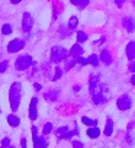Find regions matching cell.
<instances>
[{"label": "cell", "instance_id": "4dcf8cb0", "mask_svg": "<svg viewBox=\"0 0 135 148\" xmlns=\"http://www.w3.org/2000/svg\"><path fill=\"white\" fill-rule=\"evenodd\" d=\"M71 144H73V148H83V142L82 141L74 139V141H71Z\"/></svg>", "mask_w": 135, "mask_h": 148}, {"label": "cell", "instance_id": "484cf974", "mask_svg": "<svg viewBox=\"0 0 135 148\" xmlns=\"http://www.w3.org/2000/svg\"><path fill=\"white\" fill-rule=\"evenodd\" d=\"M77 62H76V60L74 58H67V61H65V65H64V68H65V71H69V70H71L74 65H76Z\"/></svg>", "mask_w": 135, "mask_h": 148}, {"label": "cell", "instance_id": "f546056e", "mask_svg": "<svg viewBox=\"0 0 135 148\" xmlns=\"http://www.w3.org/2000/svg\"><path fill=\"white\" fill-rule=\"evenodd\" d=\"M126 141H128V144H129V145H132V144H134V136H132V131H129V132L126 134Z\"/></svg>", "mask_w": 135, "mask_h": 148}, {"label": "cell", "instance_id": "74e56055", "mask_svg": "<svg viewBox=\"0 0 135 148\" xmlns=\"http://www.w3.org/2000/svg\"><path fill=\"white\" fill-rule=\"evenodd\" d=\"M73 90H74V92H79V90H82V84H76V86L73 87Z\"/></svg>", "mask_w": 135, "mask_h": 148}, {"label": "cell", "instance_id": "e0dca14e", "mask_svg": "<svg viewBox=\"0 0 135 148\" xmlns=\"http://www.w3.org/2000/svg\"><path fill=\"white\" fill-rule=\"evenodd\" d=\"M8 123H9L10 126L16 128V126L21 125V118L16 116V115H9V116H8Z\"/></svg>", "mask_w": 135, "mask_h": 148}, {"label": "cell", "instance_id": "2e32d148", "mask_svg": "<svg viewBox=\"0 0 135 148\" xmlns=\"http://www.w3.org/2000/svg\"><path fill=\"white\" fill-rule=\"evenodd\" d=\"M100 134H102V131L97 128V126H90L89 129H87V136L89 138H99L100 136Z\"/></svg>", "mask_w": 135, "mask_h": 148}, {"label": "cell", "instance_id": "8992f818", "mask_svg": "<svg viewBox=\"0 0 135 148\" xmlns=\"http://www.w3.org/2000/svg\"><path fill=\"white\" fill-rule=\"evenodd\" d=\"M116 106L119 110H129L132 108V99L129 95H122L116 100Z\"/></svg>", "mask_w": 135, "mask_h": 148}, {"label": "cell", "instance_id": "ffe728a7", "mask_svg": "<svg viewBox=\"0 0 135 148\" xmlns=\"http://www.w3.org/2000/svg\"><path fill=\"white\" fill-rule=\"evenodd\" d=\"M77 26H79V19L76 16H71L70 21H69V26H67V28H69V31H74Z\"/></svg>", "mask_w": 135, "mask_h": 148}, {"label": "cell", "instance_id": "cb8c5ba5", "mask_svg": "<svg viewBox=\"0 0 135 148\" xmlns=\"http://www.w3.org/2000/svg\"><path fill=\"white\" fill-rule=\"evenodd\" d=\"M12 31H13V26H12L10 23H5V25L2 26V34H3V35H10Z\"/></svg>", "mask_w": 135, "mask_h": 148}, {"label": "cell", "instance_id": "7c38bea8", "mask_svg": "<svg viewBox=\"0 0 135 148\" xmlns=\"http://www.w3.org/2000/svg\"><path fill=\"white\" fill-rule=\"evenodd\" d=\"M122 25L126 29V32H129V34L134 32V19H132V16H125L122 19Z\"/></svg>", "mask_w": 135, "mask_h": 148}, {"label": "cell", "instance_id": "5bb4252c", "mask_svg": "<svg viewBox=\"0 0 135 148\" xmlns=\"http://www.w3.org/2000/svg\"><path fill=\"white\" fill-rule=\"evenodd\" d=\"M60 90H57V89H52V90H48L47 93H45V99L48 100V102H57L58 99H60Z\"/></svg>", "mask_w": 135, "mask_h": 148}, {"label": "cell", "instance_id": "30bf717a", "mask_svg": "<svg viewBox=\"0 0 135 148\" xmlns=\"http://www.w3.org/2000/svg\"><path fill=\"white\" fill-rule=\"evenodd\" d=\"M38 118V97H34L29 103V119L35 121Z\"/></svg>", "mask_w": 135, "mask_h": 148}, {"label": "cell", "instance_id": "d6a6232c", "mask_svg": "<svg viewBox=\"0 0 135 148\" xmlns=\"http://www.w3.org/2000/svg\"><path fill=\"white\" fill-rule=\"evenodd\" d=\"M76 62L80 64V65H87V61H86V58H83V57H79V58L76 60Z\"/></svg>", "mask_w": 135, "mask_h": 148}, {"label": "cell", "instance_id": "d590c367", "mask_svg": "<svg viewBox=\"0 0 135 148\" xmlns=\"http://www.w3.org/2000/svg\"><path fill=\"white\" fill-rule=\"evenodd\" d=\"M21 148H26V139L25 138L21 139Z\"/></svg>", "mask_w": 135, "mask_h": 148}, {"label": "cell", "instance_id": "44dd1931", "mask_svg": "<svg viewBox=\"0 0 135 148\" xmlns=\"http://www.w3.org/2000/svg\"><path fill=\"white\" fill-rule=\"evenodd\" d=\"M86 61H87V64H90V65H93V67H97L99 65V57L97 55H95V54H92L89 58H86Z\"/></svg>", "mask_w": 135, "mask_h": 148}, {"label": "cell", "instance_id": "603a6c76", "mask_svg": "<svg viewBox=\"0 0 135 148\" xmlns=\"http://www.w3.org/2000/svg\"><path fill=\"white\" fill-rule=\"evenodd\" d=\"M52 73H54V74H52V77H51V80H52V82L60 80V79H61V76H62V70H61V68H58V67H57Z\"/></svg>", "mask_w": 135, "mask_h": 148}, {"label": "cell", "instance_id": "5b68a950", "mask_svg": "<svg viewBox=\"0 0 135 148\" xmlns=\"http://www.w3.org/2000/svg\"><path fill=\"white\" fill-rule=\"evenodd\" d=\"M77 134H79L77 129L70 131L69 126H61V128H58V129L55 131V136H57V139H70V138H73V136L77 135Z\"/></svg>", "mask_w": 135, "mask_h": 148}, {"label": "cell", "instance_id": "f1b7e54d", "mask_svg": "<svg viewBox=\"0 0 135 148\" xmlns=\"http://www.w3.org/2000/svg\"><path fill=\"white\" fill-rule=\"evenodd\" d=\"M8 67H9V61L8 60H3L2 62H0V73H6Z\"/></svg>", "mask_w": 135, "mask_h": 148}, {"label": "cell", "instance_id": "7402d4cb", "mask_svg": "<svg viewBox=\"0 0 135 148\" xmlns=\"http://www.w3.org/2000/svg\"><path fill=\"white\" fill-rule=\"evenodd\" d=\"M82 122H83L84 125H87V126H96V125H97V121H96V119H90V118H87V116H83V118H82Z\"/></svg>", "mask_w": 135, "mask_h": 148}, {"label": "cell", "instance_id": "6da1fadb", "mask_svg": "<svg viewBox=\"0 0 135 148\" xmlns=\"http://www.w3.org/2000/svg\"><path fill=\"white\" fill-rule=\"evenodd\" d=\"M89 90L92 95V100L96 105H102L109 99V89L106 84L100 82L99 76H92L89 80Z\"/></svg>", "mask_w": 135, "mask_h": 148}, {"label": "cell", "instance_id": "ab89813d", "mask_svg": "<svg viewBox=\"0 0 135 148\" xmlns=\"http://www.w3.org/2000/svg\"><path fill=\"white\" fill-rule=\"evenodd\" d=\"M131 83L135 84V74H132V77H131Z\"/></svg>", "mask_w": 135, "mask_h": 148}, {"label": "cell", "instance_id": "9a60e30c", "mask_svg": "<svg viewBox=\"0 0 135 148\" xmlns=\"http://www.w3.org/2000/svg\"><path fill=\"white\" fill-rule=\"evenodd\" d=\"M125 51H126L128 60H129V61H134V58H135V42H134V41H129Z\"/></svg>", "mask_w": 135, "mask_h": 148}, {"label": "cell", "instance_id": "3957f363", "mask_svg": "<svg viewBox=\"0 0 135 148\" xmlns=\"http://www.w3.org/2000/svg\"><path fill=\"white\" fill-rule=\"evenodd\" d=\"M69 57H70V52H69V49H67V48H64L61 45L52 47V49H51V62L58 64L61 61H65Z\"/></svg>", "mask_w": 135, "mask_h": 148}, {"label": "cell", "instance_id": "1f68e13d", "mask_svg": "<svg viewBox=\"0 0 135 148\" xmlns=\"http://www.w3.org/2000/svg\"><path fill=\"white\" fill-rule=\"evenodd\" d=\"M8 147H10V139H9V138H3V141H2V148H8Z\"/></svg>", "mask_w": 135, "mask_h": 148}, {"label": "cell", "instance_id": "52a82bcc", "mask_svg": "<svg viewBox=\"0 0 135 148\" xmlns=\"http://www.w3.org/2000/svg\"><path fill=\"white\" fill-rule=\"evenodd\" d=\"M25 48V41L21 39V38H15L12 39L9 44H8V52L10 54H15V52H19L21 49Z\"/></svg>", "mask_w": 135, "mask_h": 148}, {"label": "cell", "instance_id": "8fae6325", "mask_svg": "<svg viewBox=\"0 0 135 148\" xmlns=\"http://www.w3.org/2000/svg\"><path fill=\"white\" fill-rule=\"evenodd\" d=\"M69 52H70V57H71V58L77 60L79 57H82V55H83V52H84V48H83L80 44H74Z\"/></svg>", "mask_w": 135, "mask_h": 148}, {"label": "cell", "instance_id": "ba28073f", "mask_svg": "<svg viewBox=\"0 0 135 148\" xmlns=\"http://www.w3.org/2000/svg\"><path fill=\"white\" fill-rule=\"evenodd\" d=\"M34 28V18L29 12H25L22 16V31L23 32H31Z\"/></svg>", "mask_w": 135, "mask_h": 148}, {"label": "cell", "instance_id": "ac0fdd59", "mask_svg": "<svg viewBox=\"0 0 135 148\" xmlns=\"http://www.w3.org/2000/svg\"><path fill=\"white\" fill-rule=\"evenodd\" d=\"M105 135L106 136H110L112 134H113V121L112 119H108L106 121V126H105Z\"/></svg>", "mask_w": 135, "mask_h": 148}, {"label": "cell", "instance_id": "7a4b0ae2", "mask_svg": "<svg viewBox=\"0 0 135 148\" xmlns=\"http://www.w3.org/2000/svg\"><path fill=\"white\" fill-rule=\"evenodd\" d=\"M21 99H22V84L15 82L10 86V90H9V102H10V108H12L13 112H16L19 109Z\"/></svg>", "mask_w": 135, "mask_h": 148}, {"label": "cell", "instance_id": "4316f807", "mask_svg": "<svg viewBox=\"0 0 135 148\" xmlns=\"http://www.w3.org/2000/svg\"><path fill=\"white\" fill-rule=\"evenodd\" d=\"M52 132V123L51 122H47L45 125H44V128H42V134H44V136L45 135H48V134H51Z\"/></svg>", "mask_w": 135, "mask_h": 148}, {"label": "cell", "instance_id": "e575fe53", "mask_svg": "<svg viewBox=\"0 0 135 148\" xmlns=\"http://www.w3.org/2000/svg\"><path fill=\"white\" fill-rule=\"evenodd\" d=\"M125 2H126V0H115V3H116V6H118V8H122Z\"/></svg>", "mask_w": 135, "mask_h": 148}, {"label": "cell", "instance_id": "8d00e7d4", "mask_svg": "<svg viewBox=\"0 0 135 148\" xmlns=\"http://www.w3.org/2000/svg\"><path fill=\"white\" fill-rule=\"evenodd\" d=\"M34 87H35V90H36V92H39V90L42 89V86H41L39 83H35V84H34Z\"/></svg>", "mask_w": 135, "mask_h": 148}, {"label": "cell", "instance_id": "83f0119b", "mask_svg": "<svg viewBox=\"0 0 135 148\" xmlns=\"http://www.w3.org/2000/svg\"><path fill=\"white\" fill-rule=\"evenodd\" d=\"M41 68H42V73H44V77H47V74H48V71H49V61H45V62L41 65Z\"/></svg>", "mask_w": 135, "mask_h": 148}, {"label": "cell", "instance_id": "f35d334b", "mask_svg": "<svg viewBox=\"0 0 135 148\" xmlns=\"http://www.w3.org/2000/svg\"><path fill=\"white\" fill-rule=\"evenodd\" d=\"M12 5H18V3H22V0H10Z\"/></svg>", "mask_w": 135, "mask_h": 148}, {"label": "cell", "instance_id": "836d02e7", "mask_svg": "<svg viewBox=\"0 0 135 148\" xmlns=\"http://www.w3.org/2000/svg\"><path fill=\"white\" fill-rule=\"evenodd\" d=\"M129 71L134 74L135 73V61H131V64H129Z\"/></svg>", "mask_w": 135, "mask_h": 148}, {"label": "cell", "instance_id": "d6986e66", "mask_svg": "<svg viewBox=\"0 0 135 148\" xmlns=\"http://www.w3.org/2000/svg\"><path fill=\"white\" fill-rule=\"evenodd\" d=\"M70 2H71L74 6H77L79 9H84V8L90 3V0H70Z\"/></svg>", "mask_w": 135, "mask_h": 148}, {"label": "cell", "instance_id": "d4e9b609", "mask_svg": "<svg viewBox=\"0 0 135 148\" xmlns=\"http://www.w3.org/2000/svg\"><path fill=\"white\" fill-rule=\"evenodd\" d=\"M87 34L86 32H83V31H79L77 32V44H82V42H84V41H87Z\"/></svg>", "mask_w": 135, "mask_h": 148}, {"label": "cell", "instance_id": "277c9868", "mask_svg": "<svg viewBox=\"0 0 135 148\" xmlns=\"http://www.w3.org/2000/svg\"><path fill=\"white\" fill-rule=\"evenodd\" d=\"M34 64H35V62H34L32 57L26 54V55L18 57V60H16V62H15V68L19 70V71H25V70H28L29 67H32Z\"/></svg>", "mask_w": 135, "mask_h": 148}, {"label": "cell", "instance_id": "9c48e42d", "mask_svg": "<svg viewBox=\"0 0 135 148\" xmlns=\"http://www.w3.org/2000/svg\"><path fill=\"white\" fill-rule=\"evenodd\" d=\"M32 141H34V148H47L48 141L45 136H39L38 134H32Z\"/></svg>", "mask_w": 135, "mask_h": 148}, {"label": "cell", "instance_id": "4fadbf2b", "mask_svg": "<svg viewBox=\"0 0 135 148\" xmlns=\"http://www.w3.org/2000/svg\"><path fill=\"white\" fill-rule=\"evenodd\" d=\"M99 61H102L105 65H110L112 64V57H110V52L108 49H102L100 55H99Z\"/></svg>", "mask_w": 135, "mask_h": 148}]
</instances>
